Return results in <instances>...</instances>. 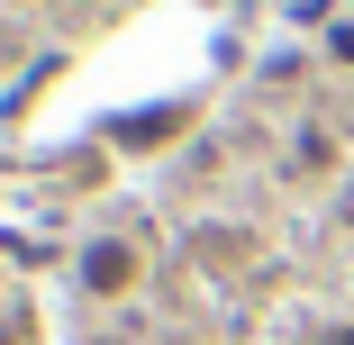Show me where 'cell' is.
<instances>
[{
  "label": "cell",
  "instance_id": "cell-3",
  "mask_svg": "<svg viewBox=\"0 0 354 345\" xmlns=\"http://www.w3.org/2000/svg\"><path fill=\"white\" fill-rule=\"evenodd\" d=\"M318 345H354V327H327V336H318Z\"/></svg>",
  "mask_w": 354,
  "mask_h": 345
},
{
  "label": "cell",
  "instance_id": "cell-1",
  "mask_svg": "<svg viewBox=\"0 0 354 345\" xmlns=\"http://www.w3.org/2000/svg\"><path fill=\"white\" fill-rule=\"evenodd\" d=\"M73 272H82L91 300H127V291H136V245H127V236H91Z\"/></svg>",
  "mask_w": 354,
  "mask_h": 345
},
{
  "label": "cell",
  "instance_id": "cell-4",
  "mask_svg": "<svg viewBox=\"0 0 354 345\" xmlns=\"http://www.w3.org/2000/svg\"><path fill=\"white\" fill-rule=\"evenodd\" d=\"M345 209H354V191H345Z\"/></svg>",
  "mask_w": 354,
  "mask_h": 345
},
{
  "label": "cell",
  "instance_id": "cell-2",
  "mask_svg": "<svg viewBox=\"0 0 354 345\" xmlns=\"http://www.w3.org/2000/svg\"><path fill=\"white\" fill-rule=\"evenodd\" d=\"M182 127H191V109H136L118 136H127V146H164V136H182Z\"/></svg>",
  "mask_w": 354,
  "mask_h": 345
}]
</instances>
